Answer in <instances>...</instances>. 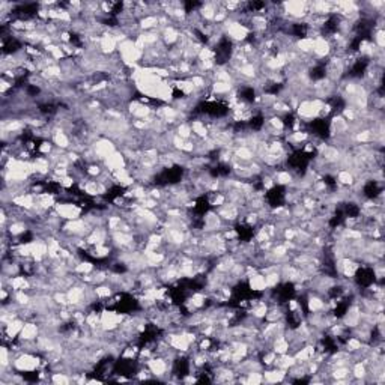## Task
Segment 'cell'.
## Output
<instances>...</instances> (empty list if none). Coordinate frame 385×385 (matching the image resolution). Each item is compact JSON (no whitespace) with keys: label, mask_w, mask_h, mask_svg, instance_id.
I'll list each match as a JSON object with an SVG mask.
<instances>
[{"label":"cell","mask_w":385,"mask_h":385,"mask_svg":"<svg viewBox=\"0 0 385 385\" xmlns=\"http://www.w3.org/2000/svg\"><path fill=\"white\" fill-rule=\"evenodd\" d=\"M39 335V325L36 322H26L18 335L21 340H36Z\"/></svg>","instance_id":"obj_1"}]
</instances>
